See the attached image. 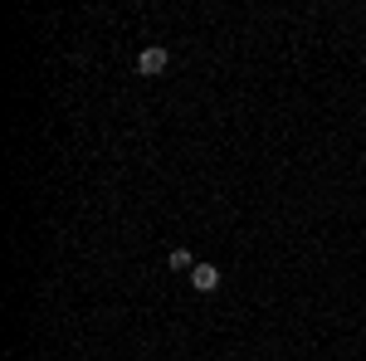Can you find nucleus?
Wrapping results in <instances>:
<instances>
[{
    "instance_id": "obj_2",
    "label": "nucleus",
    "mask_w": 366,
    "mask_h": 361,
    "mask_svg": "<svg viewBox=\"0 0 366 361\" xmlns=\"http://www.w3.org/2000/svg\"><path fill=\"white\" fill-rule=\"evenodd\" d=\"M191 283H196L200 293H215V288H220V269H215V264H196V269H191Z\"/></svg>"
},
{
    "instance_id": "obj_3",
    "label": "nucleus",
    "mask_w": 366,
    "mask_h": 361,
    "mask_svg": "<svg viewBox=\"0 0 366 361\" xmlns=\"http://www.w3.org/2000/svg\"><path fill=\"white\" fill-rule=\"evenodd\" d=\"M171 269H186V274H191V269H196V259H191V249H171V259H167Z\"/></svg>"
},
{
    "instance_id": "obj_1",
    "label": "nucleus",
    "mask_w": 366,
    "mask_h": 361,
    "mask_svg": "<svg viewBox=\"0 0 366 361\" xmlns=\"http://www.w3.org/2000/svg\"><path fill=\"white\" fill-rule=\"evenodd\" d=\"M167 64H171V54L162 49V44H147L137 54V74L142 79H157V74H167Z\"/></svg>"
}]
</instances>
